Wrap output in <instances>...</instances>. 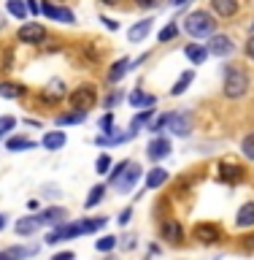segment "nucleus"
I'll return each mask as SVG.
<instances>
[{
  "label": "nucleus",
  "mask_w": 254,
  "mask_h": 260,
  "mask_svg": "<svg viewBox=\"0 0 254 260\" xmlns=\"http://www.w3.org/2000/svg\"><path fill=\"white\" fill-rule=\"evenodd\" d=\"M249 73L243 65L238 62H233V65H227L225 68V84H222V92L225 98H230V101H238V98H243L249 92Z\"/></svg>",
  "instance_id": "nucleus-1"
},
{
  "label": "nucleus",
  "mask_w": 254,
  "mask_h": 260,
  "mask_svg": "<svg viewBox=\"0 0 254 260\" xmlns=\"http://www.w3.org/2000/svg\"><path fill=\"white\" fill-rule=\"evenodd\" d=\"M141 179V166L138 162H119L117 168H114V174H111V187L117 190L119 195H127V192H133V187L135 182Z\"/></svg>",
  "instance_id": "nucleus-2"
},
{
  "label": "nucleus",
  "mask_w": 254,
  "mask_h": 260,
  "mask_svg": "<svg viewBox=\"0 0 254 260\" xmlns=\"http://www.w3.org/2000/svg\"><path fill=\"white\" fill-rule=\"evenodd\" d=\"M184 30L190 32L192 38H208V36H214V32H216L214 14L198 8V11H192V14L184 19Z\"/></svg>",
  "instance_id": "nucleus-3"
},
{
  "label": "nucleus",
  "mask_w": 254,
  "mask_h": 260,
  "mask_svg": "<svg viewBox=\"0 0 254 260\" xmlns=\"http://www.w3.org/2000/svg\"><path fill=\"white\" fill-rule=\"evenodd\" d=\"M68 103H70L73 111H89V109L97 103V89H95V84H81V87H76V89L68 95Z\"/></svg>",
  "instance_id": "nucleus-4"
},
{
  "label": "nucleus",
  "mask_w": 254,
  "mask_h": 260,
  "mask_svg": "<svg viewBox=\"0 0 254 260\" xmlns=\"http://www.w3.org/2000/svg\"><path fill=\"white\" fill-rule=\"evenodd\" d=\"M16 41H22V44H30V46H38L46 41V27L38 22H27L22 24L19 30H16Z\"/></svg>",
  "instance_id": "nucleus-5"
},
{
  "label": "nucleus",
  "mask_w": 254,
  "mask_h": 260,
  "mask_svg": "<svg viewBox=\"0 0 254 260\" xmlns=\"http://www.w3.org/2000/svg\"><path fill=\"white\" fill-rule=\"evenodd\" d=\"M168 130H170L173 136H178V138H187V136H190V130H192V114H190V111H176V114H170Z\"/></svg>",
  "instance_id": "nucleus-6"
},
{
  "label": "nucleus",
  "mask_w": 254,
  "mask_h": 260,
  "mask_svg": "<svg viewBox=\"0 0 254 260\" xmlns=\"http://www.w3.org/2000/svg\"><path fill=\"white\" fill-rule=\"evenodd\" d=\"M206 49H208V54H214V57H227V54L235 52V44H233L230 36L214 32V36H208V46Z\"/></svg>",
  "instance_id": "nucleus-7"
},
{
  "label": "nucleus",
  "mask_w": 254,
  "mask_h": 260,
  "mask_svg": "<svg viewBox=\"0 0 254 260\" xmlns=\"http://www.w3.org/2000/svg\"><path fill=\"white\" fill-rule=\"evenodd\" d=\"M192 236L200 244H214V241H219L222 231H219V225H214V222H198L192 228Z\"/></svg>",
  "instance_id": "nucleus-8"
},
{
  "label": "nucleus",
  "mask_w": 254,
  "mask_h": 260,
  "mask_svg": "<svg viewBox=\"0 0 254 260\" xmlns=\"http://www.w3.org/2000/svg\"><path fill=\"white\" fill-rule=\"evenodd\" d=\"M243 176H246V171H243V166H238V162H219V179L227 184H235V182H243Z\"/></svg>",
  "instance_id": "nucleus-9"
},
{
  "label": "nucleus",
  "mask_w": 254,
  "mask_h": 260,
  "mask_svg": "<svg viewBox=\"0 0 254 260\" xmlns=\"http://www.w3.org/2000/svg\"><path fill=\"white\" fill-rule=\"evenodd\" d=\"M173 152V146H170V138H154V141H149V146H146V154H149V160L154 162H160V160H165L168 154Z\"/></svg>",
  "instance_id": "nucleus-10"
},
{
  "label": "nucleus",
  "mask_w": 254,
  "mask_h": 260,
  "mask_svg": "<svg viewBox=\"0 0 254 260\" xmlns=\"http://www.w3.org/2000/svg\"><path fill=\"white\" fill-rule=\"evenodd\" d=\"M41 14H46L49 19H57V22H65V24H73L76 16L68 8H60V6H52V3H41Z\"/></svg>",
  "instance_id": "nucleus-11"
},
{
  "label": "nucleus",
  "mask_w": 254,
  "mask_h": 260,
  "mask_svg": "<svg viewBox=\"0 0 254 260\" xmlns=\"http://www.w3.org/2000/svg\"><path fill=\"white\" fill-rule=\"evenodd\" d=\"M160 236L165 241H173V244L184 241V231H182V225H178V219H165V222L160 225Z\"/></svg>",
  "instance_id": "nucleus-12"
},
{
  "label": "nucleus",
  "mask_w": 254,
  "mask_h": 260,
  "mask_svg": "<svg viewBox=\"0 0 254 260\" xmlns=\"http://www.w3.org/2000/svg\"><path fill=\"white\" fill-rule=\"evenodd\" d=\"M65 81H60V79H52L49 81V87H44V92H41V98L44 101H49V103H57V101H62L65 98Z\"/></svg>",
  "instance_id": "nucleus-13"
},
{
  "label": "nucleus",
  "mask_w": 254,
  "mask_h": 260,
  "mask_svg": "<svg viewBox=\"0 0 254 260\" xmlns=\"http://www.w3.org/2000/svg\"><path fill=\"white\" fill-rule=\"evenodd\" d=\"M211 8H214L216 16L230 19V16L238 14V0H211Z\"/></svg>",
  "instance_id": "nucleus-14"
},
{
  "label": "nucleus",
  "mask_w": 254,
  "mask_h": 260,
  "mask_svg": "<svg viewBox=\"0 0 254 260\" xmlns=\"http://www.w3.org/2000/svg\"><path fill=\"white\" fill-rule=\"evenodd\" d=\"M65 141H68V136L62 133V130H52V133H46L44 138H41V144H44V149L49 152H57V149H62Z\"/></svg>",
  "instance_id": "nucleus-15"
},
{
  "label": "nucleus",
  "mask_w": 254,
  "mask_h": 260,
  "mask_svg": "<svg viewBox=\"0 0 254 260\" xmlns=\"http://www.w3.org/2000/svg\"><path fill=\"white\" fill-rule=\"evenodd\" d=\"M65 217H68V211L60 209V206H52V209H46L38 214L41 225H60V222H65Z\"/></svg>",
  "instance_id": "nucleus-16"
},
{
  "label": "nucleus",
  "mask_w": 254,
  "mask_h": 260,
  "mask_svg": "<svg viewBox=\"0 0 254 260\" xmlns=\"http://www.w3.org/2000/svg\"><path fill=\"white\" fill-rule=\"evenodd\" d=\"M152 24H154L152 19H141V22H135L133 27L127 30V38L133 41V44H138V41H143V38L152 32Z\"/></svg>",
  "instance_id": "nucleus-17"
},
{
  "label": "nucleus",
  "mask_w": 254,
  "mask_h": 260,
  "mask_svg": "<svg viewBox=\"0 0 254 260\" xmlns=\"http://www.w3.org/2000/svg\"><path fill=\"white\" fill-rule=\"evenodd\" d=\"M251 225H254V201L243 203L235 214V228H251Z\"/></svg>",
  "instance_id": "nucleus-18"
},
{
  "label": "nucleus",
  "mask_w": 254,
  "mask_h": 260,
  "mask_svg": "<svg viewBox=\"0 0 254 260\" xmlns=\"http://www.w3.org/2000/svg\"><path fill=\"white\" fill-rule=\"evenodd\" d=\"M38 228H41L38 214L35 217H19V222H16V233H19V236H32Z\"/></svg>",
  "instance_id": "nucleus-19"
},
{
  "label": "nucleus",
  "mask_w": 254,
  "mask_h": 260,
  "mask_svg": "<svg viewBox=\"0 0 254 260\" xmlns=\"http://www.w3.org/2000/svg\"><path fill=\"white\" fill-rule=\"evenodd\" d=\"M168 182V171L165 168H152L149 174H146V187L149 190H157V187H162Z\"/></svg>",
  "instance_id": "nucleus-20"
},
{
  "label": "nucleus",
  "mask_w": 254,
  "mask_h": 260,
  "mask_svg": "<svg viewBox=\"0 0 254 260\" xmlns=\"http://www.w3.org/2000/svg\"><path fill=\"white\" fill-rule=\"evenodd\" d=\"M130 65H133V60H127V57H122V60L114 62V68L108 71V81H111V84H117V81L125 76V73L130 71Z\"/></svg>",
  "instance_id": "nucleus-21"
},
{
  "label": "nucleus",
  "mask_w": 254,
  "mask_h": 260,
  "mask_svg": "<svg viewBox=\"0 0 254 260\" xmlns=\"http://www.w3.org/2000/svg\"><path fill=\"white\" fill-rule=\"evenodd\" d=\"M184 54L192 60V65H203V62H206V57H208V49L200 46V44H190L184 49Z\"/></svg>",
  "instance_id": "nucleus-22"
},
{
  "label": "nucleus",
  "mask_w": 254,
  "mask_h": 260,
  "mask_svg": "<svg viewBox=\"0 0 254 260\" xmlns=\"http://www.w3.org/2000/svg\"><path fill=\"white\" fill-rule=\"evenodd\" d=\"M127 101H130V106H135V109H141V106H143V109H149V106L157 103V98H154V95H143L141 89H135V92H130Z\"/></svg>",
  "instance_id": "nucleus-23"
},
{
  "label": "nucleus",
  "mask_w": 254,
  "mask_h": 260,
  "mask_svg": "<svg viewBox=\"0 0 254 260\" xmlns=\"http://www.w3.org/2000/svg\"><path fill=\"white\" fill-rule=\"evenodd\" d=\"M6 8H8V14L19 22L27 16V0H6Z\"/></svg>",
  "instance_id": "nucleus-24"
},
{
  "label": "nucleus",
  "mask_w": 254,
  "mask_h": 260,
  "mask_svg": "<svg viewBox=\"0 0 254 260\" xmlns=\"http://www.w3.org/2000/svg\"><path fill=\"white\" fill-rule=\"evenodd\" d=\"M192 81H195V71H184L182 76H178V81L173 84V89H170V95H184Z\"/></svg>",
  "instance_id": "nucleus-25"
},
{
  "label": "nucleus",
  "mask_w": 254,
  "mask_h": 260,
  "mask_svg": "<svg viewBox=\"0 0 254 260\" xmlns=\"http://www.w3.org/2000/svg\"><path fill=\"white\" fill-rule=\"evenodd\" d=\"M35 247H8L6 249V257L8 260H24V257H32L35 255Z\"/></svg>",
  "instance_id": "nucleus-26"
},
{
  "label": "nucleus",
  "mask_w": 254,
  "mask_h": 260,
  "mask_svg": "<svg viewBox=\"0 0 254 260\" xmlns=\"http://www.w3.org/2000/svg\"><path fill=\"white\" fill-rule=\"evenodd\" d=\"M6 149H8V152H24V149H35V141H30V138H8V141H6Z\"/></svg>",
  "instance_id": "nucleus-27"
},
{
  "label": "nucleus",
  "mask_w": 254,
  "mask_h": 260,
  "mask_svg": "<svg viewBox=\"0 0 254 260\" xmlns=\"http://www.w3.org/2000/svg\"><path fill=\"white\" fill-rule=\"evenodd\" d=\"M87 119V111H73V114H60L54 122L60 127H65V125H79V122H84Z\"/></svg>",
  "instance_id": "nucleus-28"
},
{
  "label": "nucleus",
  "mask_w": 254,
  "mask_h": 260,
  "mask_svg": "<svg viewBox=\"0 0 254 260\" xmlns=\"http://www.w3.org/2000/svg\"><path fill=\"white\" fill-rule=\"evenodd\" d=\"M0 95L3 98H19V95H24V87L14 84V81H0Z\"/></svg>",
  "instance_id": "nucleus-29"
},
{
  "label": "nucleus",
  "mask_w": 254,
  "mask_h": 260,
  "mask_svg": "<svg viewBox=\"0 0 254 260\" xmlns=\"http://www.w3.org/2000/svg\"><path fill=\"white\" fill-rule=\"evenodd\" d=\"M103 195H105V187H103V184H97V187H92V190H89V198L84 201V206H87V209H92V206H97V203L103 201Z\"/></svg>",
  "instance_id": "nucleus-30"
},
{
  "label": "nucleus",
  "mask_w": 254,
  "mask_h": 260,
  "mask_svg": "<svg viewBox=\"0 0 254 260\" xmlns=\"http://www.w3.org/2000/svg\"><path fill=\"white\" fill-rule=\"evenodd\" d=\"M152 117H154V109H143V111L138 114V117H135L133 122H130V127H133V130H138L141 125H149V122H152Z\"/></svg>",
  "instance_id": "nucleus-31"
},
{
  "label": "nucleus",
  "mask_w": 254,
  "mask_h": 260,
  "mask_svg": "<svg viewBox=\"0 0 254 260\" xmlns=\"http://www.w3.org/2000/svg\"><path fill=\"white\" fill-rule=\"evenodd\" d=\"M95 171H97V174H100V176H105V174H111V157H108V154H100V157H97L95 160Z\"/></svg>",
  "instance_id": "nucleus-32"
},
{
  "label": "nucleus",
  "mask_w": 254,
  "mask_h": 260,
  "mask_svg": "<svg viewBox=\"0 0 254 260\" xmlns=\"http://www.w3.org/2000/svg\"><path fill=\"white\" fill-rule=\"evenodd\" d=\"M176 36H178V27L170 22V24H165V27L160 30V44H168V41H173Z\"/></svg>",
  "instance_id": "nucleus-33"
},
{
  "label": "nucleus",
  "mask_w": 254,
  "mask_h": 260,
  "mask_svg": "<svg viewBox=\"0 0 254 260\" xmlns=\"http://www.w3.org/2000/svg\"><path fill=\"white\" fill-rule=\"evenodd\" d=\"M100 252H111L114 247H117V236H103V239H97V244H95Z\"/></svg>",
  "instance_id": "nucleus-34"
},
{
  "label": "nucleus",
  "mask_w": 254,
  "mask_h": 260,
  "mask_svg": "<svg viewBox=\"0 0 254 260\" xmlns=\"http://www.w3.org/2000/svg\"><path fill=\"white\" fill-rule=\"evenodd\" d=\"M16 127V117H0V138L8 136Z\"/></svg>",
  "instance_id": "nucleus-35"
},
{
  "label": "nucleus",
  "mask_w": 254,
  "mask_h": 260,
  "mask_svg": "<svg viewBox=\"0 0 254 260\" xmlns=\"http://www.w3.org/2000/svg\"><path fill=\"white\" fill-rule=\"evenodd\" d=\"M241 152L246 154L249 160H254V133H249V136L241 141Z\"/></svg>",
  "instance_id": "nucleus-36"
},
{
  "label": "nucleus",
  "mask_w": 254,
  "mask_h": 260,
  "mask_svg": "<svg viewBox=\"0 0 254 260\" xmlns=\"http://www.w3.org/2000/svg\"><path fill=\"white\" fill-rule=\"evenodd\" d=\"M168 119H170V114H162V117H157V119H154L152 125H149V130H152V133H160V130H165V127H168Z\"/></svg>",
  "instance_id": "nucleus-37"
},
{
  "label": "nucleus",
  "mask_w": 254,
  "mask_h": 260,
  "mask_svg": "<svg viewBox=\"0 0 254 260\" xmlns=\"http://www.w3.org/2000/svg\"><path fill=\"white\" fill-rule=\"evenodd\" d=\"M41 195H44V198H60L62 190H60V187H54V184H44V187H41Z\"/></svg>",
  "instance_id": "nucleus-38"
},
{
  "label": "nucleus",
  "mask_w": 254,
  "mask_h": 260,
  "mask_svg": "<svg viewBox=\"0 0 254 260\" xmlns=\"http://www.w3.org/2000/svg\"><path fill=\"white\" fill-rule=\"evenodd\" d=\"M100 130L103 133H114V114H103L100 117Z\"/></svg>",
  "instance_id": "nucleus-39"
},
{
  "label": "nucleus",
  "mask_w": 254,
  "mask_h": 260,
  "mask_svg": "<svg viewBox=\"0 0 254 260\" xmlns=\"http://www.w3.org/2000/svg\"><path fill=\"white\" fill-rule=\"evenodd\" d=\"M27 14H32V16L41 14V3H38V0H27Z\"/></svg>",
  "instance_id": "nucleus-40"
},
{
  "label": "nucleus",
  "mask_w": 254,
  "mask_h": 260,
  "mask_svg": "<svg viewBox=\"0 0 254 260\" xmlns=\"http://www.w3.org/2000/svg\"><path fill=\"white\" fill-rule=\"evenodd\" d=\"M135 6L138 8H157L160 0H135Z\"/></svg>",
  "instance_id": "nucleus-41"
},
{
  "label": "nucleus",
  "mask_w": 254,
  "mask_h": 260,
  "mask_svg": "<svg viewBox=\"0 0 254 260\" xmlns=\"http://www.w3.org/2000/svg\"><path fill=\"white\" fill-rule=\"evenodd\" d=\"M130 217H133V209H125V211L119 214V225H127V222H130Z\"/></svg>",
  "instance_id": "nucleus-42"
},
{
  "label": "nucleus",
  "mask_w": 254,
  "mask_h": 260,
  "mask_svg": "<svg viewBox=\"0 0 254 260\" xmlns=\"http://www.w3.org/2000/svg\"><path fill=\"white\" fill-rule=\"evenodd\" d=\"M246 57H249V60L254 62V36L246 41Z\"/></svg>",
  "instance_id": "nucleus-43"
},
{
  "label": "nucleus",
  "mask_w": 254,
  "mask_h": 260,
  "mask_svg": "<svg viewBox=\"0 0 254 260\" xmlns=\"http://www.w3.org/2000/svg\"><path fill=\"white\" fill-rule=\"evenodd\" d=\"M76 255H73V252H57V255L52 257V260H73Z\"/></svg>",
  "instance_id": "nucleus-44"
},
{
  "label": "nucleus",
  "mask_w": 254,
  "mask_h": 260,
  "mask_svg": "<svg viewBox=\"0 0 254 260\" xmlns=\"http://www.w3.org/2000/svg\"><path fill=\"white\" fill-rule=\"evenodd\" d=\"M119 98H122L119 92H114V95H108V101H105V109H111V106H114V103H117V101H119Z\"/></svg>",
  "instance_id": "nucleus-45"
},
{
  "label": "nucleus",
  "mask_w": 254,
  "mask_h": 260,
  "mask_svg": "<svg viewBox=\"0 0 254 260\" xmlns=\"http://www.w3.org/2000/svg\"><path fill=\"white\" fill-rule=\"evenodd\" d=\"M103 24H105V27H108V30H119V24L117 22H114V19H105V16H103V19H100Z\"/></svg>",
  "instance_id": "nucleus-46"
},
{
  "label": "nucleus",
  "mask_w": 254,
  "mask_h": 260,
  "mask_svg": "<svg viewBox=\"0 0 254 260\" xmlns=\"http://www.w3.org/2000/svg\"><path fill=\"white\" fill-rule=\"evenodd\" d=\"M133 239H135V236H127V239L122 241V247H125V249H133V247H135V241H133Z\"/></svg>",
  "instance_id": "nucleus-47"
},
{
  "label": "nucleus",
  "mask_w": 254,
  "mask_h": 260,
  "mask_svg": "<svg viewBox=\"0 0 254 260\" xmlns=\"http://www.w3.org/2000/svg\"><path fill=\"white\" fill-rule=\"evenodd\" d=\"M100 3H105V6H117L119 0H100Z\"/></svg>",
  "instance_id": "nucleus-48"
},
{
  "label": "nucleus",
  "mask_w": 254,
  "mask_h": 260,
  "mask_svg": "<svg viewBox=\"0 0 254 260\" xmlns=\"http://www.w3.org/2000/svg\"><path fill=\"white\" fill-rule=\"evenodd\" d=\"M6 27V14H0V30Z\"/></svg>",
  "instance_id": "nucleus-49"
},
{
  "label": "nucleus",
  "mask_w": 254,
  "mask_h": 260,
  "mask_svg": "<svg viewBox=\"0 0 254 260\" xmlns=\"http://www.w3.org/2000/svg\"><path fill=\"white\" fill-rule=\"evenodd\" d=\"M3 228H6V217L0 214V231H3Z\"/></svg>",
  "instance_id": "nucleus-50"
},
{
  "label": "nucleus",
  "mask_w": 254,
  "mask_h": 260,
  "mask_svg": "<svg viewBox=\"0 0 254 260\" xmlns=\"http://www.w3.org/2000/svg\"><path fill=\"white\" fill-rule=\"evenodd\" d=\"M187 3V0H173V6H184Z\"/></svg>",
  "instance_id": "nucleus-51"
},
{
  "label": "nucleus",
  "mask_w": 254,
  "mask_h": 260,
  "mask_svg": "<svg viewBox=\"0 0 254 260\" xmlns=\"http://www.w3.org/2000/svg\"><path fill=\"white\" fill-rule=\"evenodd\" d=\"M0 260H8V257H6V252H0Z\"/></svg>",
  "instance_id": "nucleus-52"
},
{
  "label": "nucleus",
  "mask_w": 254,
  "mask_h": 260,
  "mask_svg": "<svg viewBox=\"0 0 254 260\" xmlns=\"http://www.w3.org/2000/svg\"><path fill=\"white\" fill-rule=\"evenodd\" d=\"M105 260H114V257H105Z\"/></svg>",
  "instance_id": "nucleus-53"
},
{
  "label": "nucleus",
  "mask_w": 254,
  "mask_h": 260,
  "mask_svg": "<svg viewBox=\"0 0 254 260\" xmlns=\"http://www.w3.org/2000/svg\"><path fill=\"white\" fill-rule=\"evenodd\" d=\"M251 30H254V24H251Z\"/></svg>",
  "instance_id": "nucleus-54"
}]
</instances>
